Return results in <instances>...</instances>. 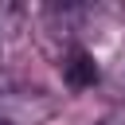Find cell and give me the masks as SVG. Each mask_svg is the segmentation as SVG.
Returning a JSON list of instances; mask_svg holds the SVG:
<instances>
[{"mask_svg":"<svg viewBox=\"0 0 125 125\" xmlns=\"http://www.w3.org/2000/svg\"><path fill=\"white\" fill-rule=\"evenodd\" d=\"M62 78H66V86H74V90L94 86V82H98V62H94V55L82 51V47H70V55H66V62H62Z\"/></svg>","mask_w":125,"mask_h":125,"instance_id":"6da1fadb","label":"cell"}]
</instances>
